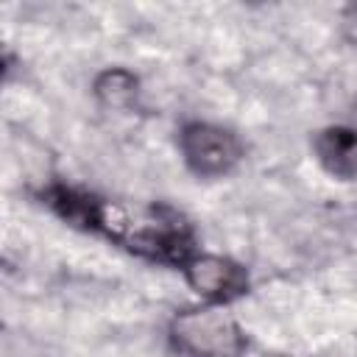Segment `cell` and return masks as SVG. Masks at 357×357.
Returning <instances> with one entry per match:
<instances>
[{
	"mask_svg": "<svg viewBox=\"0 0 357 357\" xmlns=\"http://www.w3.org/2000/svg\"><path fill=\"white\" fill-rule=\"evenodd\" d=\"M103 237L120 243L134 257L181 271L190 257L198 254L195 229L190 220L167 204H153L139 212L109 201Z\"/></svg>",
	"mask_w": 357,
	"mask_h": 357,
	"instance_id": "obj_1",
	"label": "cell"
},
{
	"mask_svg": "<svg viewBox=\"0 0 357 357\" xmlns=\"http://www.w3.org/2000/svg\"><path fill=\"white\" fill-rule=\"evenodd\" d=\"M167 340L181 357H243L248 335L220 304L181 310L167 324Z\"/></svg>",
	"mask_w": 357,
	"mask_h": 357,
	"instance_id": "obj_2",
	"label": "cell"
},
{
	"mask_svg": "<svg viewBox=\"0 0 357 357\" xmlns=\"http://www.w3.org/2000/svg\"><path fill=\"white\" fill-rule=\"evenodd\" d=\"M178 153L184 167L198 178H223L245 156L243 139L218 123L187 120L178 128Z\"/></svg>",
	"mask_w": 357,
	"mask_h": 357,
	"instance_id": "obj_3",
	"label": "cell"
},
{
	"mask_svg": "<svg viewBox=\"0 0 357 357\" xmlns=\"http://www.w3.org/2000/svg\"><path fill=\"white\" fill-rule=\"evenodd\" d=\"M181 276L192 287V293L204 298V304L226 307L251 290L248 268L231 257H223V254L198 251L195 257H190L184 262Z\"/></svg>",
	"mask_w": 357,
	"mask_h": 357,
	"instance_id": "obj_4",
	"label": "cell"
},
{
	"mask_svg": "<svg viewBox=\"0 0 357 357\" xmlns=\"http://www.w3.org/2000/svg\"><path fill=\"white\" fill-rule=\"evenodd\" d=\"M42 201L73 229L81 231H92V234H103L106 226V212H109V201L84 190V187H73V184H50L42 190Z\"/></svg>",
	"mask_w": 357,
	"mask_h": 357,
	"instance_id": "obj_5",
	"label": "cell"
},
{
	"mask_svg": "<svg viewBox=\"0 0 357 357\" xmlns=\"http://www.w3.org/2000/svg\"><path fill=\"white\" fill-rule=\"evenodd\" d=\"M315 162L337 181H357V128L326 126L312 137Z\"/></svg>",
	"mask_w": 357,
	"mask_h": 357,
	"instance_id": "obj_6",
	"label": "cell"
},
{
	"mask_svg": "<svg viewBox=\"0 0 357 357\" xmlns=\"http://www.w3.org/2000/svg\"><path fill=\"white\" fill-rule=\"evenodd\" d=\"M92 92L95 98L109 106V109H128L134 106L137 100V92H139V81L134 73L123 70V67H112V70H103L95 84H92Z\"/></svg>",
	"mask_w": 357,
	"mask_h": 357,
	"instance_id": "obj_7",
	"label": "cell"
}]
</instances>
